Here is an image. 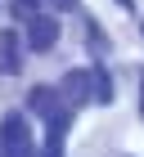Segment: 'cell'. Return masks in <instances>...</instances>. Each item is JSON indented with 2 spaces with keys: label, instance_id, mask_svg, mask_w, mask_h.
I'll use <instances>...</instances> for the list:
<instances>
[{
  "label": "cell",
  "instance_id": "cell-2",
  "mask_svg": "<svg viewBox=\"0 0 144 157\" xmlns=\"http://www.w3.org/2000/svg\"><path fill=\"white\" fill-rule=\"evenodd\" d=\"M59 18L54 13H32L27 18V49H36V54H50V49L59 45Z\"/></svg>",
  "mask_w": 144,
  "mask_h": 157
},
{
  "label": "cell",
  "instance_id": "cell-12",
  "mask_svg": "<svg viewBox=\"0 0 144 157\" xmlns=\"http://www.w3.org/2000/svg\"><path fill=\"white\" fill-rule=\"evenodd\" d=\"M140 36H144V23H140Z\"/></svg>",
  "mask_w": 144,
  "mask_h": 157
},
{
  "label": "cell",
  "instance_id": "cell-3",
  "mask_svg": "<svg viewBox=\"0 0 144 157\" xmlns=\"http://www.w3.org/2000/svg\"><path fill=\"white\" fill-rule=\"evenodd\" d=\"M59 90H63V99H68L72 108L90 103V99H95V67H72V72L59 81Z\"/></svg>",
  "mask_w": 144,
  "mask_h": 157
},
{
  "label": "cell",
  "instance_id": "cell-7",
  "mask_svg": "<svg viewBox=\"0 0 144 157\" xmlns=\"http://www.w3.org/2000/svg\"><path fill=\"white\" fill-rule=\"evenodd\" d=\"M41 5H50V0H18V9L32 18V13H41Z\"/></svg>",
  "mask_w": 144,
  "mask_h": 157
},
{
  "label": "cell",
  "instance_id": "cell-10",
  "mask_svg": "<svg viewBox=\"0 0 144 157\" xmlns=\"http://www.w3.org/2000/svg\"><path fill=\"white\" fill-rule=\"evenodd\" d=\"M140 112H144V81H140Z\"/></svg>",
  "mask_w": 144,
  "mask_h": 157
},
{
  "label": "cell",
  "instance_id": "cell-9",
  "mask_svg": "<svg viewBox=\"0 0 144 157\" xmlns=\"http://www.w3.org/2000/svg\"><path fill=\"white\" fill-rule=\"evenodd\" d=\"M36 157H59V148H41V153H36Z\"/></svg>",
  "mask_w": 144,
  "mask_h": 157
},
{
  "label": "cell",
  "instance_id": "cell-6",
  "mask_svg": "<svg viewBox=\"0 0 144 157\" xmlns=\"http://www.w3.org/2000/svg\"><path fill=\"white\" fill-rule=\"evenodd\" d=\"M95 103H113V76L95 67Z\"/></svg>",
  "mask_w": 144,
  "mask_h": 157
},
{
  "label": "cell",
  "instance_id": "cell-13",
  "mask_svg": "<svg viewBox=\"0 0 144 157\" xmlns=\"http://www.w3.org/2000/svg\"><path fill=\"white\" fill-rule=\"evenodd\" d=\"M0 157H5V153H0Z\"/></svg>",
  "mask_w": 144,
  "mask_h": 157
},
{
  "label": "cell",
  "instance_id": "cell-8",
  "mask_svg": "<svg viewBox=\"0 0 144 157\" xmlns=\"http://www.w3.org/2000/svg\"><path fill=\"white\" fill-rule=\"evenodd\" d=\"M50 9H59V13H72V9H77V0H50Z\"/></svg>",
  "mask_w": 144,
  "mask_h": 157
},
{
  "label": "cell",
  "instance_id": "cell-1",
  "mask_svg": "<svg viewBox=\"0 0 144 157\" xmlns=\"http://www.w3.org/2000/svg\"><path fill=\"white\" fill-rule=\"evenodd\" d=\"M0 153L5 157H36L32 126H27L23 112H5V117H0Z\"/></svg>",
  "mask_w": 144,
  "mask_h": 157
},
{
  "label": "cell",
  "instance_id": "cell-11",
  "mask_svg": "<svg viewBox=\"0 0 144 157\" xmlns=\"http://www.w3.org/2000/svg\"><path fill=\"white\" fill-rule=\"evenodd\" d=\"M117 5H122V9H131V5H135V0H117Z\"/></svg>",
  "mask_w": 144,
  "mask_h": 157
},
{
  "label": "cell",
  "instance_id": "cell-4",
  "mask_svg": "<svg viewBox=\"0 0 144 157\" xmlns=\"http://www.w3.org/2000/svg\"><path fill=\"white\" fill-rule=\"evenodd\" d=\"M27 108H32L41 121H54L59 112H68L72 103L63 99V90H54V85H36L32 94H27Z\"/></svg>",
  "mask_w": 144,
  "mask_h": 157
},
{
  "label": "cell",
  "instance_id": "cell-5",
  "mask_svg": "<svg viewBox=\"0 0 144 157\" xmlns=\"http://www.w3.org/2000/svg\"><path fill=\"white\" fill-rule=\"evenodd\" d=\"M0 72L18 76L23 72V49H18V32H0Z\"/></svg>",
  "mask_w": 144,
  "mask_h": 157
}]
</instances>
